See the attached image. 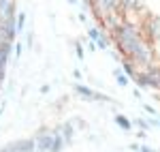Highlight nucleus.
<instances>
[{
  "label": "nucleus",
  "mask_w": 160,
  "mask_h": 152,
  "mask_svg": "<svg viewBox=\"0 0 160 152\" xmlns=\"http://www.w3.org/2000/svg\"><path fill=\"white\" fill-rule=\"evenodd\" d=\"M141 37L152 43V47L156 50V54L160 51V15L148 13V17L141 24Z\"/></svg>",
  "instance_id": "2"
},
{
  "label": "nucleus",
  "mask_w": 160,
  "mask_h": 152,
  "mask_svg": "<svg viewBox=\"0 0 160 152\" xmlns=\"http://www.w3.org/2000/svg\"><path fill=\"white\" fill-rule=\"evenodd\" d=\"M22 50H24V47L17 43V45H15V58H19V56H22Z\"/></svg>",
  "instance_id": "19"
},
{
  "label": "nucleus",
  "mask_w": 160,
  "mask_h": 152,
  "mask_svg": "<svg viewBox=\"0 0 160 152\" xmlns=\"http://www.w3.org/2000/svg\"><path fill=\"white\" fill-rule=\"evenodd\" d=\"M100 24H102V28H107L109 32H113V30H118L124 24V13H109V15H105L100 19Z\"/></svg>",
  "instance_id": "6"
},
{
  "label": "nucleus",
  "mask_w": 160,
  "mask_h": 152,
  "mask_svg": "<svg viewBox=\"0 0 160 152\" xmlns=\"http://www.w3.org/2000/svg\"><path fill=\"white\" fill-rule=\"evenodd\" d=\"M75 92H77L81 99H86V101H94V99H96V92L90 90L88 86H83V84H75Z\"/></svg>",
  "instance_id": "9"
},
{
  "label": "nucleus",
  "mask_w": 160,
  "mask_h": 152,
  "mask_svg": "<svg viewBox=\"0 0 160 152\" xmlns=\"http://www.w3.org/2000/svg\"><path fill=\"white\" fill-rule=\"evenodd\" d=\"M75 51H77V58H79V60H83V56H86V50H83V45H81L79 41H75Z\"/></svg>",
  "instance_id": "15"
},
{
  "label": "nucleus",
  "mask_w": 160,
  "mask_h": 152,
  "mask_svg": "<svg viewBox=\"0 0 160 152\" xmlns=\"http://www.w3.org/2000/svg\"><path fill=\"white\" fill-rule=\"evenodd\" d=\"M132 122H135L137 127H141V131H148V128H149V122H148V120H143V118H137V120H132Z\"/></svg>",
  "instance_id": "17"
},
{
  "label": "nucleus",
  "mask_w": 160,
  "mask_h": 152,
  "mask_svg": "<svg viewBox=\"0 0 160 152\" xmlns=\"http://www.w3.org/2000/svg\"><path fill=\"white\" fill-rule=\"evenodd\" d=\"M139 150H141V152H156V150H152V148H149V146H141V148H139Z\"/></svg>",
  "instance_id": "21"
},
{
  "label": "nucleus",
  "mask_w": 160,
  "mask_h": 152,
  "mask_svg": "<svg viewBox=\"0 0 160 152\" xmlns=\"http://www.w3.org/2000/svg\"><path fill=\"white\" fill-rule=\"evenodd\" d=\"M100 34H102V30H100V28H96V26H92V28L88 30V37H90V41H92L94 45H96V41L100 39Z\"/></svg>",
  "instance_id": "14"
},
{
  "label": "nucleus",
  "mask_w": 160,
  "mask_h": 152,
  "mask_svg": "<svg viewBox=\"0 0 160 152\" xmlns=\"http://www.w3.org/2000/svg\"><path fill=\"white\" fill-rule=\"evenodd\" d=\"M92 11L96 15V19H102L109 13H122V2L120 0H96Z\"/></svg>",
  "instance_id": "5"
},
{
  "label": "nucleus",
  "mask_w": 160,
  "mask_h": 152,
  "mask_svg": "<svg viewBox=\"0 0 160 152\" xmlns=\"http://www.w3.org/2000/svg\"><path fill=\"white\" fill-rule=\"evenodd\" d=\"M34 144H37V152H53V146H56V128L49 131V128H38V133L32 137Z\"/></svg>",
  "instance_id": "4"
},
{
  "label": "nucleus",
  "mask_w": 160,
  "mask_h": 152,
  "mask_svg": "<svg viewBox=\"0 0 160 152\" xmlns=\"http://www.w3.org/2000/svg\"><path fill=\"white\" fill-rule=\"evenodd\" d=\"M11 47H13V43H7V45H2V47H0V71H2V69H7V64H9Z\"/></svg>",
  "instance_id": "10"
},
{
  "label": "nucleus",
  "mask_w": 160,
  "mask_h": 152,
  "mask_svg": "<svg viewBox=\"0 0 160 152\" xmlns=\"http://www.w3.org/2000/svg\"><path fill=\"white\" fill-rule=\"evenodd\" d=\"M68 2H71V4H77V2H79V0H68Z\"/></svg>",
  "instance_id": "24"
},
{
  "label": "nucleus",
  "mask_w": 160,
  "mask_h": 152,
  "mask_svg": "<svg viewBox=\"0 0 160 152\" xmlns=\"http://www.w3.org/2000/svg\"><path fill=\"white\" fill-rule=\"evenodd\" d=\"M115 124H120L124 131H130V128H132V122H130L126 116H122V114H115Z\"/></svg>",
  "instance_id": "13"
},
{
  "label": "nucleus",
  "mask_w": 160,
  "mask_h": 152,
  "mask_svg": "<svg viewBox=\"0 0 160 152\" xmlns=\"http://www.w3.org/2000/svg\"><path fill=\"white\" fill-rule=\"evenodd\" d=\"M113 77H115V81H118V84H120L122 88H126V86H128V81H130V79L126 77V73H124L122 69H115V71H113Z\"/></svg>",
  "instance_id": "12"
},
{
  "label": "nucleus",
  "mask_w": 160,
  "mask_h": 152,
  "mask_svg": "<svg viewBox=\"0 0 160 152\" xmlns=\"http://www.w3.org/2000/svg\"><path fill=\"white\" fill-rule=\"evenodd\" d=\"M32 39H34V34H32V30H30L28 37H26V47H32Z\"/></svg>",
  "instance_id": "18"
},
{
  "label": "nucleus",
  "mask_w": 160,
  "mask_h": 152,
  "mask_svg": "<svg viewBox=\"0 0 160 152\" xmlns=\"http://www.w3.org/2000/svg\"><path fill=\"white\" fill-rule=\"evenodd\" d=\"M49 90H51V88H49V84H47V86H43V88H41V92H43V94H47Z\"/></svg>",
  "instance_id": "22"
},
{
  "label": "nucleus",
  "mask_w": 160,
  "mask_h": 152,
  "mask_svg": "<svg viewBox=\"0 0 160 152\" xmlns=\"http://www.w3.org/2000/svg\"><path fill=\"white\" fill-rule=\"evenodd\" d=\"M128 60L135 62V66L139 69V73H141V71H148L149 66H154V64H158L156 62V50H154L152 43L145 41L143 37L132 45V50L128 54Z\"/></svg>",
  "instance_id": "1"
},
{
  "label": "nucleus",
  "mask_w": 160,
  "mask_h": 152,
  "mask_svg": "<svg viewBox=\"0 0 160 152\" xmlns=\"http://www.w3.org/2000/svg\"><path fill=\"white\" fill-rule=\"evenodd\" d=\"M122 71L126 73L128 79H137V75H139V69H137L135 62L128 60V58H122Z\"/></svg>",
  "instance_id": "8"
},
{
  "label": "nucleus",
  "mask_w": 160,
  "mask_h": 152,
  "mask_svg": "<svg viewBox=\"0 0 160 152\" xmlns=\"http://www.w3.org/2000/svg\"><path fill=\"white\" fill-rule=\"evenodd\" d=\"M135 81L141 88H152V90H158L160 92V62L149 66L148 71H141Z\"/></svg>",
  "instance_id": "3"
},
{
  "label": "nucleus",
  "mask_w": 160,
  "mask_h": 152,
  "mask_svg": "<svg viewBox=\"0 0 160 152\" xmlns=\"http://www.w3.org/2000/svg\"><path fill=\"white\" fill-rule=\"evenodd\" d=\"M73 77H75V79H81V73H79V71L75 69V71H73Z\"/></svg>",
  "instance_id": "23"
},
{
  "label": "nucleus",
  "mask_w": 160,
  "mask_h": 152,
  "mask_svg": "<svg viewBox=\"0 0 160 152\" xmlns=\"http://www.w3.org/2000/svg\"><path fill=\"white\" fill-rule=\"evenodd\" d=\"M2 112H4V109H2V107H0V116H2Z\"/></svg>",
  "instance_id": "25"
},
{
  "label": "nucleus",
  "mask_w": 160,
  "mask_h": 152,
  "mask_svg": "<svg viewBox=\"0 0 160 152\" xmlns=\"http://www.w3.org/2000/svg\"><path fill=\"white\" fill-rule=\"evenodd\" d=\"M58 128H60V133H62V137H64L66 144L73 139V127H71V122H64V124H60Z\"/></svg>",
  "instance_id": "11"
},
{
  "label": "nucleus",
  "mask_w": 160,
  "mask_h": 152,
  "mask_svg": "<svg viewBox=\"0 0 160 152\" xmlns=\"http://www.w3.org/2000/svg\"><path fill=\"white\" fill-rule=\"evenodd\" d=\"M158 122H160V118H158Z\"/></svg>",
  "instance_id": "26"
},
{
  "label": "nucleus",
  "mask_w": 160,
  "mask_h": 152,
  "mask_svg": "<svg viewBox=\"0 0 160 152\" xmlns=\"http://www.w3.org/2000/svg\"><path fill=\"white\" fill-rule=\"evenodd\" d=\"M122 13H141L143 11V0H120Z\"/></svg>",
  "instance_id": "7"
},
{
  "label": "nucleus",
  "mask_w": 160,
  "mask_h": 152,
  "mask_svg": "<svg viewBox=\"0 0 160 152\" xmlns=\"http://www.w3.org/2000/svg\"><path fill=\"white\" fill-rule=\"evenodd\" d=\"M24 26H26V13H17V32L24 30Z\"/></svg>",
  "instance_id": "16"
},
{
  "label": "nucleus",
  "mask_w": 160,
  "mask_h": 152,
  "mask_svg": "<svg viewBox=\"0 0 160 152\" xmlns=\"http://www.w3.org/2000/svg\"><path fill=\"white\" fill-rule=\"evenodd\" d=\"M143 109H145V112H148L149 116H154V114H156V109H154V107H149V105H145V107H143Z\"/></svg>",
  "instance_id": "20"
}]
</instances>
